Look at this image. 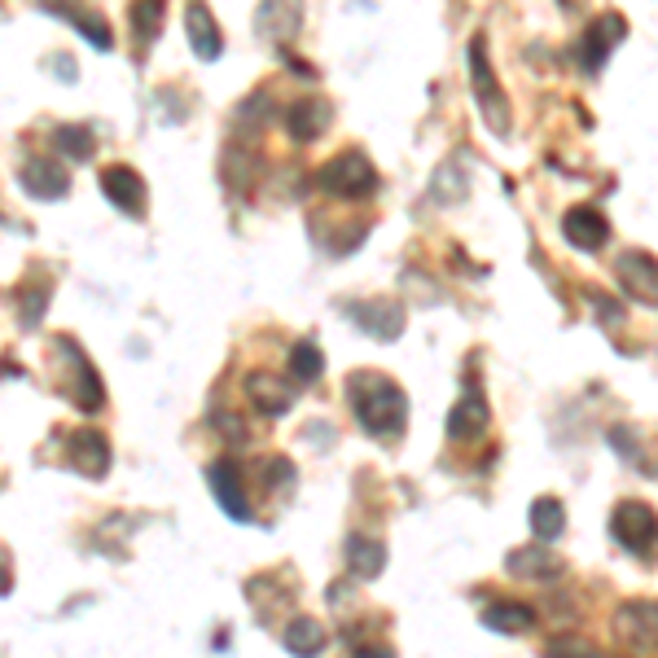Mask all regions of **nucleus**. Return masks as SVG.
Masks as SVG:
<instances>
[{"label": "nucleus", "mask_w": 658, "mask_h": 658, "mask_svg": "<svg viewBox=\"0 0 658 658\" xmlns=\"http://www.w3.org/2000/svg\"><path fill=\"white\" fill-rule=\"evenodd\" d=\"M347 404L356 413V422L364 426V435L373 439H400L409 426V395L395 378L360 369L347 378Z\"/></svg>", "instance_id": "obj_1"}, {"label": "nucleus", "mask_w": 658, "mask_h": 658, "mask_svg": "<svg viewBox=\"0 0 658 658\" xmlns=\"http://www.w3.org/2000/svg\"><path fill=\"white\" fill-rule=\"evenodd\" d=\"M312 185L329 198H373L378 194V167L369 163L364 150H342L326 167H317Z\"/></svg>", "instance_id": "obj_2"}, {"label": "nucleus", "mask_w": 658, "mask_h": 658, "mask_svg": "<svg viewBox=\"0 0 658 658\" xmlns=\"http://www.w3.org/2000/svg\"><path fill=\"white\" fill-rule=\"evenodd\" d=\"M470 89H474V102L483 110V123H487L496 136H510V97H505V89H501L492 62H487L483 35L470 40Z\"/></svg>", "instance_id": "obj_3"}, {"label": "nucleus", "mask_w": 658, "mask_h": 658, "mask_svg": "<svg viewBox=\"0 0 658 658\" xmlns=\"http://www.w3.org/2000/svg\"><path fill=\"white\" fill-rule=\"evenodd\" d=\"M610 536L628 548L633 557H655L658 553V514L646 501H619L610 514Z\"/></svg>", "instance_id": "obj_4"}, {"label": "nucleus", "mask_w": 658, "mask_h": 658, "mask_svg": "<svg viewBox=\"0 0 658 658\" xmlns=\"http://www.w3.org/2000/svg\"><path fill=\"white\" fill-rule=\"evenodd\" d=\"M610 628H615V641H619V646H628V650H637V655H655L658 650V602H650V597H633V602H624V606L615 610Z\"/></svg>", "instance_id": "obj_5"}, {"label": "nucleus", "mask_w": 658, "mask_h": 658, "mask_svg": "<svg viewBox=\"0 0 658 658\" xmlns=\"http://www.w3.org/2000/svg\"><path fill=\"white\" fill-rule=\"evenodd\" d=\"M53 351L66 356V369H71V404H75L80 413H102L106 387H102L97 369L89 364V356L80 351V342H75V338H53Z\"/></svg>", "instance_id": "obj_6"}, {"label": "nucleus", "mask_w": 658, "mask_h": 658, "mask_svg": "<svg viewBox=\"0 0 658 658\" xmlns=\"http://www.w3.org/2000/svg\"><path fill=\"white\" fill-rule=\"evenodd\" d=\"M342 312L364 329L369 338H378V342H395L404 333V321H409V312H404L400 299H356Z\"/></svg>", "instance_id": "obj_7"}, {"label": "nucleus", "mask_w": 658, "mask_h": 658, "mask_svg": "<svg viewBox=\"0 0 658 658\" xmlns=\"http://www.w3.org/2000/svg\"><path fill=\"white\" fill-rule=\"evenodd\" d=\"M487 426H492V409H487V400L479 391V378L470 373L465 378V395L448 413V439L452 443H474V439L487 435Z\"/></svg>", "instance_id": "obj_8"}, {"label": "nucleus", "mask_w": 658, "mask_h": 658, "mask_svg": "<svg viewBox=\"0 0 658 658\" xmlns=\"http://www.w3.org/2000/svg\"><path fill=\"white\" fill-rule=\"evenodd\" d=\"M304 31V0H259L255 9V35L268 44H290Z\"/></svg>", "instance_id": "obj_9"}, {"label": "nucleus", "mask_w": 658, "mask_h": 658, "mask_svg": "<svg viewBox=\"0 0 658 658\" xmlns=\"http://www.w3.org/2000/svg\"><path fill=\"white\" fill-rule=\"evenodd\" d=\"M615 277L619 286L628 290V299L646 304V308H658V259L646 255V250H624L615 259Z\"/></svg>", "instance_id": "obj_10"}, {"label": "nucleus", "mask_w": 658, "mask_h": 658, "mask_svg": "<svg viewBox=\"0 0 658 658\" xmlns=\"http://www.w3.org/2000/svg\"><path fill=\"white\" fill-rule=\"evenodd\" d=\"M562 237H566L575 250L593 255V250H602V246L610 241V219H606V212H597L593 203H579V207H570V212L562 216Z\"/></svg>", "instance_id": "obj_11"}, {"label": "nucleus", "mask_w": 658, "mask_h": 658, "mask_svg": "<svg viewBox=\"0 0 658 658\" xmlns=\"http://www.w3.org/2000/svg\"><path fill=\"white\" fill-rule=\"evenodd\" d=\"M329 114H333V106H329L326 97H299V102L286 106L281 127H286V136H290L295 145H312L317 136H326Z\"/></svg>", "instance_id": "obj_12"}, {"label": "nucleus", "mask_w": 658, "mask_h": 658, "mask_svg": "<svg viewBox=\"0 0 658 658\" xmlns=\"http://www.w3.org/2000/svg\"><path fill=\"white\" fill-rule=\"evenodd\" d=\"M207 487L219 501V510L233 518V523H246L250 518V505H246V479L233 461H212L207 465Z\"/></svg>", "instance_id": "obj_13"}, {"label": "nucleus", "mask_w": 658, "mask_h": 658, "mask_svg": "<svg viewBox=\"0 0 658 658\" xmlns=\"http://www.w3.org/2000/svg\"><path fill=\"white\" fill-rule=\"evenodd\" d=\"M18 181H22V189H27L31 198H40V203H58V198H66V189H71V172H66L58 158H27L22 172H18Z\"/></svg>", "instance_id": "obj_14"}, {"label": "nucleus", "mask_w": 658, "mask_h": 658, "mask_svg": "<svg viewBox=\"0 0 658 658\" xmlns=\"http://www.w3.org/2000/svg\"><path fill=\"white\" fill-rule=\"evenodd\" d=\"M628 35V27H624V18L619 13H602L593 27H588V35H584V44H579V66L588 71V75H597L602 66H606V58H610V49L619 44Z\"/></svg>", "instance_id": "obj_15"}, {"label": "nucleus", "mask_w": 658, "mask_h": 658, "mask_svg": "<svg viewBox=\"0 0 658 658\" xmlns=\"http://www.w3.org/2000/svg\"><path fill=\"white\" fill-rule=\"evenodd\" d=\"M102 194L123 216H141L145 212V181L127 163H110L106 172H102Z\"/></svg>", "instance_id": "obj_16"}, {"label": "nucleus", "mask_w": 658, "mask_h": 658, "mask_svg": "<svg viewBox=\"0 0 658 658\" xmlns=\"http://www.w3.org/2000/svg\"><path fill=\"white\" fill-rule=\"evenodd\" d=\"M66 461L71 470H80L84 479H106L110 470V443L102 431H71L66 439Z\"/></svg>", "instance_id": "obj_17"}, {"label": "nucleus", "mask_w": 658, "mask_h": 658, "mask_svg": "<svg viewBox=\"0 0 658 658\" xmlns=\"http://www.w3.org/2000/svg\"><path fill=\"white\" fill-rule=\"evenodd\" d=\"M185 35H189V49L203 62H216L219 53H224V31H219V22L212 18V9L198 4V0H189V9H185Z\"/></svg>", "instance_id": "obj_18"}, {"label": "nucleus", "mask_w": 658, "mask_h": 658, "mask_svg": "<svg viewBox=\"0 0 658 658\" xmlns=\"http://www.w3.org/2000/svg\"><path fill=\"white\" fill-rule=\"evenodd\" d=\"M246 395H250V404H255L264 418H281V413H290V404H295V395H290V387L281 382V373H268V369H259V373L246 378Z\"/></svg>", "instance_id": "obj_19"}, {"label": "nucleus", "mask_w": 658, "mask_h": 658, "mask_svg": "<svg viewBox=\"0 0 658 658\" xmlns=\"http://www.w3.org/2000/svg\"><path fill=\"white\" fill-rule=\"evenodd\" d=\"M505 570L514 575V579H553V575H562V562L553 557V548L548 545H527V548H514L510 557H505Z\"/></svg>", "instance_id": "obj_20"}, {"label": "nucleus", "mask_w": 658, "mask_h": 658, "mask_svg": "<svg viewBox=\"0 0 658 658\" xmlns=\"http://www.w3.org/2000/svg\"><path fill=\"white\" fill-rule=\"evenodd\" d=\"M536 624V610L527 606V602H492L487 610H483V628H492V633H501V637H518V633H527Z\"/></svg>", "instance_id": "obj_21"}, {"label": "nucleus", "mask_w": 658, "mask_h": 658, "mask_svg": "<svg viewBox=\"0 0 658 658\" xmlns=\"http://www.w3.org/2000/svg\"><path fill=\"white\" fill-rule=\"evenodd\" d=\"M347 566L356 579H378L387 570V545L373 536H351L347 541Z\"/></svg>", "instance_id": "obj_22"}, {"label": "nucleus", "mask_w": 658, "mask_h": 658, "mask_svg": "<svg viewBox=\"0 0 658 658\" xmlns=\"http://www.w3.org/2000/svg\"><path fill=\"white\" fill-rule=\"evenodd\" d=\"M465 198H470V176H465V167H456V158H448L435 176H431V203L456 207Z\"/></svg>", "instance_id": "obj_23"}, {"label": "nucleus", "mask_w": 658, "mask_h": 658, "mask_svg": "<svg viewBox=\"0 0 658 658\" xmlns=\"http://www.w3.org/2000/svg\"><path fill=\"white\" fill-rule=\"evenodd\" d=\"M281 646H286L295 658H317L321 650H326V628H321L317 619H308V615H304V619H290Z\"/></svg>", "instance_id": "obj_24"}, {"label": "nucleus", "mask_w": 658, "mask_h": 658, "mask_svg": "<svg viewBox=\"0 0 658 658\" xmlns=\"http://www.w3.org/2000/svg\"><path fill=\"white\" fill-rule=\"evenodd\" d=\"M53 150L66 154V158H75V163H84V158L97 154V132L89 123H66V127L53 132Z\"/></svg>", "instance_id": "obj_25"}, {"label": "nucleus", "mask_w": 658, "mask_h": 658, "mask_svg": "<svg viewBox=\"0 0 658 658\" xmlns=\"http://www.w3.org/2000/svg\"><path fill=\"white\" fill-rule=\"evenodd\" d=\"M163 13H167V0H132V31H136V49L141 53L158 40Z\"/></svg>", "instance_id": "obj_26"}, {"label": "nucleus", "mask_w": 658, "mask_h": 658, "mask_svg": "<svg viewBox=\"0 0 658 658\" xmlns=\"http://www.w3.org/2000/svg\"><path fill=\"white\" fill-rule=\"evenodd\" d=\"M562 532H566V510H562V501H557V496H541V501L532 505V536H536L541 545H553Z\"/></svg>", "instance_id": "obj_27"}, {"label": "nucleus", "mask_w": 658, "mask_h": 658, "mask_svg": "<svg viewBox=\"0 0 658 658\" xmlns=\"http://www.w3.org/2000/svg\"><path fill=\"white\" fill-rule=\"evenodd\" d=\"M326 373V356H321V347L312 342V338H299L295 347H290V378H299V382H317Z\"/></svg>", "instance_id": "obj_28"}, {"label": "nucleus", "mask_w": 658, "mask_h": 658, "mask_svg": "<svg viewBox=\"0 0 658 658\" xmlns=\"http://www.w3.org/2000/svg\"><path fill=\"white\" fill-rule=\"evenodd\" d=\"M44 312H49V281L27 286V290H22V304H18V321H22V329H35L40 321H44Z\"/></svg>", "instance_id": "obj_29"}, {"label": "nucleus", "mask_w": 658, "mask_h": 658, "mask_svg": "<svg viewBox=\"0 0 658 658\" xmlns=\"http://www.w3.org/2000/svg\"><path fill=\"white\" fill-rule=\"evenodd\" d=\"M62 18H66V22H75V27H80V31H84V35H89V40H93L102 53H106L110 44H114V31H110V22H102L97 13H75V9H62Z\"/></svg>", "instance_id": "obj_30"}, {"label": "nucleus", "mask_w": 658, "mask_h": 658, "mask_svg": "<svg viewBox=\"0 0 658 658\" xmlns=\"http://www.w3.org/2000/svg\"><path fill=\"white\" fill-rule=\"evenodd\" d=\"M264 483L277 492V487H295V465L286 461V456H273V461H264Z\"/></svg>", "instance_id": "obj_31"}, {"label": "nucleus", "mask_w": 658, "mask_h": 658, "mask_svg": "<svg viewBox=\"0 0 658 658\" xmlns=\"http://www.w3.org/2000/svg\"><path fill=\"white\" fill-rule=\"evenodd\" d=\"M588 295V304H593V312L606 321V326H619L624 321V304H615L606 290H584Z\"/></svg>", "instance_id": "obj_32"}, {"label": "nucleus", "mask_w": 658, "mask_h": 658, "mask_svg": "<svg viewBox=\"0 0 658 658\" xmlns=\"http://www.w3.org/2000/svg\"><path fill=\"white\" fill-rule=\"evenodd\" d=\"M545 658H602V655H597V646H588V641H553L545 650Z\"/></svg>", "instance_id": "obj_33"}, {"label": "nucleus", "mask_w": 658, "mask_h": 658, "mask_svg": "<svg viewBox=\"0 0 658 658\" xmlns=\"http://www.w3.org/2000/svg\"><path fill=\"white\" fill-rule=\"evenodd\" d=\"M53 71L66 75V80H75V62H66V58H53Z\"/></svg>", "instance_id": "obj_34"}, {"label": "nucleus", "mask_w": 658, "mask_h": 658, "mask_svg": "<svg viewBox=\"0 0 658 658\" xmlns=\"http://www.w3.org/2000/svg\"><path fill=\"white\" fill-rule=\"evenodd\" d=\"M356 658H395L391 650H356Z\"/></svg>", "instance_id": "obj_35"}]
</instances>
